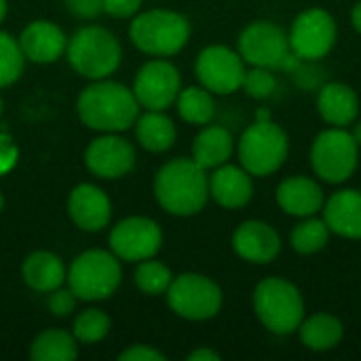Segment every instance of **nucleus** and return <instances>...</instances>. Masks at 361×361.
Wrapping results in <instances>:
<instances>
[{
  "mask_svg": "<svg viewBox=\"0 0 361 361\" xmlns=\"http://www.w3.org/2000/svg\"><path fill=\"white\" fill-rule=\"evenodd\" d=\"M154 197L171 216H195L209 199V176L195 159H173L159 169Z\"/></svg>",
  "mask_w": 361,
  "mask_h": 361,
  "instance_id": "f257e3e1",
  "label": "nucleus"
},
{
  "mask_svg": "<svg viewBox=\"0 0 361 361\" xmlns=\"http://www.w3.org/2000/svg\"><path fill=\"white\" fill-rule=\"evenodd\" d=\"M76 112L87 127L95 131L118 133L135 125L140 104L131 89H127L121 82L102 78L89 85L78 95Z\"/></svg>",
  "mask_w": 361,
  "mask_h": 361,
  "instance_id": "f03ea898",
  "label": "nucleus"
},
{
  "mask_svg": "<svg viewBox=\"0 0 361 361\" xmlns=\"http://www.w3.org/2000/svg\"><path fill=\"white\" fill-rule=\"evenodd\" d=\"M254 313L269 332L288 336L294 334L305 319V300L292 281L267 277L254 290Z\"/></svg>",
  "mask_w": 361,
  "mask_h": 361,
  "instance_id": "7ed1b4c3",
  "label": "nucleus"
},
{
  "mask_svg": "<svg viewBox=\"0 0 361 361\" xmlns=\"http://www.w3.org/2000/svg\"><path fill=\"white\" fill-rule=\"evenodd\" d=\"M131 42L157 57L180 53L190 38V23L184 15L167 8H154L137 15L129 25Z\"/></svg>",
  "mask_w": 361,
  "mask_h": 361,
  "instance_id": "20e7f679",
  "label": "nucleus"
},
{
  "mask_svg": "<svg viewBox=\"0 0 361 361\" xmlns=\"http://www.w3.org/2000/svg\"><path fill=\"white\" fill-rule=\"evenodd\" d=\"M68 61L85 78H108L121 63V44L116 36L99 25L80 27L68 40Z\"/></svg>",
  "mask_w": 361,
  "mask_h": 361,
  "instance_id": "39448f33",
  "label": "nucleus"
},
{
  "mask_svg": "<svg viewBox=\"0 0 361 361\" xmlns=\"http://www.w3.org/2000/svg\"><path fill=\"white\" fill-rule=\"evenodd\" d=\"M237 152H239V163L247 173L267 178L275 173L288 159L290 152L288 133L271 118L256 121L243 131Z\"/></svg>",
  "mask_w": 361,
  "mask_h": 361,
  "instance_id": "423d86ee",
  "label": "nucleus"
},
{
  "mask_svg": "<svg viewBox=\"0 0 361 361\" xmlns=\"http://www.w3.org/2000/svg\"><path fill=\"white\" fill-rule=\"evenodd\" d=\"M121 275L118 258L112 252L87 250L74 258L66 279L78 300H106L118 290Z\"/></svg>",
  "mask_w": 361,
  "mask_h": 361,
  "instance_id": "0eeeda50",
  "label": "nucleus"
},
{
  "mask_svg": "<svg viewBox=\"0 0 361 361\" xmlns=\"http://www.w3.org/2000/svg\"><path fill=\"white\" fill-rule=\"evenodd\" d=\"M360 159V144L347 127H330L322 131L311 146V167L313 171L330 184L347 182Z\"/></svg>",
  "mask_w": 361,
  "mask_h": 361,
  "instance_id": "6e6552de",
  "label": "nucleus"
},
{
  "mask_svg": "<svg viewBox=\"0 0 361 361\" xmlns=\"http://www.w3.org/2000/svg\"><path fill=\"white\" fill-rule=\"evenodd\" d=\"M167 294L169 309L188 322H205L220 313L222 290L205 275L182 273L171 279Z\"/></svg>",
  "mask_w": 361,
  "mask_h": 361,
  "instance_id": "1a4fd4ad",
  "label": "nucleus"
},
{
  "mask_svg": "<svg viewBox=\"0 0 361 361\" xmlns=\"http://www.w3.org/2000/svg\"><path fill=\"white\" fill-rule=\"evenodd\" d=\"M336 36H338L336 19L328 11L315 6L296 15L290 27L288 40L296 57L315 61V59L326 57L334 49Z\"/></svg>",
  "mask_w": 361,
  "mask_h": 361,
  "instance_id": "9d476101",
  "label": "nucleus"
},
{
  "mask_svg": "<svg viewBox=\"0 0 361 361\" xmlns=\"http://www.w3.org/2000/svg\"><path fill=\"white\" fill-rule=\"evenodd\" d=\"M239 55L250 66L288 68L292 49L288 34L273 21H254L239 34Z\"/></svg>",
  "mask_w": 361,
  "mask_h": 361,
  "instance_id": "9b49d317",
  "label": "nucleus"
},
{
  "mask_svg": "<svg viewBox=\"0 0 361 361\" xmlns=\"http://www.w3.org/2000/svg\"><path fill=\"white\" fill-rule=\"evenodd\" d=\"M195 74L207 91L228 95L241 89L245 61L239 51H233L224 44H212L199 53Z\"/></svg>",
  "mask_w": 361,
  "mask_h": 361,
  "instance_id": "f8f14e48",
  "label": "nucleus"
},
{
  "mask_svg": "<svg viewBox=\"0 0 361 361\" xmlns=\"http://www.w3.org/2000/svg\"><path fill=\"white\" fill-rule=\"evenodd\" d=\"M110 250L118 260L142 262L154 258L163 245L161 226L144 216H131L121 220L110 233Z\"/></svg>",
  "mask_w": 361,
  "mask_h": 361,
  "instance_id": "ddd939ff",
  "label": "nucleus"
},
{
  "mask_svg": "<svg viewBox=\"0 0 361 361\" xmlns=\"http://www.w3.org/2000/svg\"><path fill=\"white\" fill-rule=\"evenodd\" d=\"M182 89L180 72L167 59H152L140 68L133 80V95L137 104L146 110L169 108Z\"/></svg>",
  "mask_w": 361,
  "mask_h": 361,
  "instance_id": "4468645a",
  "label": "nucleus"
},
{
  "mask_svg": "<svg viewBox=\"0 0 361 361\" xmlns=\"http://www.w3.org/2000/svg\"><path fill=\"white\" fill-rule=\"evenodd\" d=\"M85 163L87 167L104 180H114L127 176L135 165V150L116 133H106L102 137H95L87 150H85Z\"/></svg>",
  "mask_w": 361,
  "mask_h": 361,
  "instance_id": "2eb2a0df",
  "label": "nucleus"
},
{
  "mask_svg": "<svg viewBox=\"0 0 361 361\" xmlns=\"http://www.w3.org/2000/svg\"><path fill=\"white\" fill-rule=\"evenodd\" d=\"M233 250L245 262L269 264L279 256L281 239L271 224L262 220H247L233 233Z\"/></svg>",
  "mask_w": 361,
  "mask_h": 361,
  "instance_id": "dca6fc26",
  "label": "nucleus"
},
{
  "mask_svg": "<svg viewBox=\"0 0 361 361\" xmlns=\"http://www.w3.org/2000/svg\"><path fill=\"white\" fill-rule=\"evenodd\" d=\"M68 214L72 222L87 233H97L108 226L112 205L108 195L95 184H78L68 199Z\"/></svg>",
  "mask_w": 361,
  "mask_h": 361,
  "instance_id": "f3484780",
  "label": "nucleus"
},
{
  "mask_svg": "<svg viewBox=\"0 0 361 361\" xmlns=\"http://www.w3.org/2000/svg\"><path fill=\"white\" fill-rule=\"evenodd\" d=\"M19 47L23 51V57L34 63H53L66 53L68 38L53 21L38 19L25 25L19 36Z\"/></svg>",
  "mask_w": 361,
  "mask_h": 361,
  "instance_id": "a211bd4d",
  "label": "nucleus"
},
{
  "mask_svg": "<svg viewBox=\"0 0 361 361\" xmlns=\"http://www.w3.org/2000/svg\"><path fill=\"white\" fill-rule=\"evenodd\" d=\"M209 197L224 209H241L254 197L252 173L237 165H220L209 176Z\"/></svg>",
  "mask_w": 361,
  "mask_h": 361,
  "instance_id": "6ab92c4d",
  "label": "nucleus"
},
{
  "mask_svg": "<svg viewBox=\"0 0 361 361\" xmlns=\"http://www.w3.org/2000/svg\"><path fill=\"white\" fill-rule=\"evenodd\" d=\"M277 205L288 214L296 218H309L324 209L326 197L322 186L307 178V176H292L286 178L275 192Z\"/></svg>",
  "mask_w": 361,
  "mask_h": 361,
  "instance_id": "aec40b11",
  "label": "nucleus"
},
{
  "mask_svg": "<svg viewBox=\"0 0 361 361\" xmlns=\"http://www.w3.org/2000/svg\"><path fill=\"white\" fill-rule=\"evenodd\" d=\"M322 212L330 233L345 239H361V190L347 188L334 192L326 199Z\"/></svg>",
  "mask_w": 361,
  "mask_h": 361,
  "instance_id": "412c9836",
  "label": "nucleus"
},
{
  "mask_svg": "<svg viewBox=\"0 0 361 361\" xmlns=\"http://www.w3.org/2000/svg\"><path fill=\"white\" fill-rule=\"evenodd\" d=\"M317 110L330 127H349L357 121L360 97L345 82H328L317 95Z\"/></svg>",
  "mask_w": 361,
  "mask_h": 361,
  "instance_id": "4be33fe9",
  "label": "nucleus"
},
{
  "mask_svg": "<svg viewBox=\"0 0 361 361\" xmlns=\"http://www.w3.org/2000/svg\"><path fill=\"white\" fill-rule=\"evenodd\" d=\"M233 150H235L233 135L228 129L220 125L203 127V131L192 142V159L205 171L228 163V159L233 157Z\"/></svg>",
  "mask_w": 361,
  "mask_h": 361,
  "instance_id": "5701e85b",
  "label": "nucleus"
},
{
  "mask_svg": "<svg viewBox=\"0 0 361 361\" xmlns=\"http://www.w3.org/2000/svg\"><path fill=\"white\" fill-rule=\"evenodd\" d=\"M23 281L34 292H53L66 281V267L59 256L51 252H32L23 260Z\"/></svg>",
  "mask_w": 361,
  "mask_h": 361,
  "instance_id": "b1692460",
  "label": "nucleus"
},
{
  "mask_svg": "<svg viewBox=\"0 0 361 361\" xmlns=\"http://www.w3.org/2000/svg\"><path fill=\"white\" fill-rule=\"evenodd\" d=\"M300 343L311 351H330L338 347L343 341L345 328L338 317L330 313H315L311 317H305L298 326Z\"/></svg>",
  "mask_w": 361,
  "mask_h": 361,
  "instance_id": "393cba45",
  "label": "nucleus"
},
{
  "mask_svg": "<svg viewBox=\"0 0 361 361\" xmlns=\"http://www.w3.org/2000/svg\"><path fill=\"white\" fill-rule=\"evenodd\" d=\"M135 135L142 148L150 152H165L176 144L178 131L173 121L163 110H148L135 121Z\"/></svg>",
  "mask_w": 361,
  "mask_h": 361,
  "instance_id": "a878e982",
  "label": "nucleus"
},
{
  "mask_svg": "<svg viewBox=\"0 0 361 361\" xmlns=\"http://www.w3.org/2000/svg\"><path fill=\"white\" fill-rule=\"evenodd\" d=\"M76 357V338L63 330H44L34 338L30 347V360L34 361H74Z\"/></svg>",
  "mask_w": 361,
  "mask_h": 361,
  "instance_id": "bb28decb",
  "label": "nucleus"
},
{
  "mask_svg": "<svg viewBox=\"0 0 361 361\" xmlns=\"http://www.w3.org/2000/svg\"><path fill=\"white\" fill-rule=\"evenodd\" d=\"M178 112L182 121L190 125H207L216 114V104L212 91L201 87H186L178 93Z\"/></svg>",
  "mask_w": 361,
  "mask_h": 361,
  "instance_id": "cd10ccee",
  "label": "nucleus"
},
{
  "mask_svg": "<svg viewBox=\"0 0 361 361\" xmlns=\"http://www.w3.org/2000/svg\"><path fill=\"white\" fill-rule=\"evenodd\" d=\"M330 239V228L326 224V220L322 218H305L300 224H296L290 233V245L294 252L309 256V254H317L326 247Z\"/></svg>",
  "mask_w": 361,
  "mask_h": 361,
  "instance_id": "c85d7f7f",
  "label": "nucleus"
},
{
  "mask_svg": "<svg viewBox=\"0 0 361 361\" xmlns=\"http://www.w3.org/2000/svg\"><path fill=\"white\" fill-rule=\"evenodd\" d=\"M108 332H110V317L99 309L80 311L74 319V326H72L74 338L82 345L99 343L108 336Z\"/></svg>",
  "mask_w": 361,
  "mask_h": 361,
  "instance_id": "c756f323",
  "label": "nucleus"
},
{
  "mask_svg": "<svg viewBox=\"0 0 361 361\" xmlns=\"http://www.w3.org/2000/svg\"><path fill=\"white\" fill-rule=\"evenodd\" d=\"M171 271L157 260H142L137 271H135V286L140 288V292L148 294V296H159L165 294L171 286Z\"/></svg>",
  "mask_w": 361,
  "mask_h": 361,
  "instance_id": "7c9ffc66",
  "label": "nucleus"
},
{
  "mask_svg": "<svg viewBox=\"0 0 361 361\" xmlns=\"http://www.w3.org/2000/svg\"><path fill=\"white\" fill-rule=\"evenodd\" d=\"M23 51L19 40L0 30V87L13 85L23 72Z\"/></svg>",
  "mask_w": 361,
  "mask_h": 361,
  "instance_id": "2f4dec72",
  "label": "nucleus"
},
{
  "mask_svg": "<svg viewBox=\"0 0 361 361\" xmlns=\"http://www.w3.org/2000/svg\"><path fill=\"white\" fill-rule=\"evenodd\" d=\"M241 89L254 99H267L277 89V78L273 76V72L269 68L252 66V70H245V74H243Z\"/></svg>",
  "mask_w": 361,
  "mask_h": 361,
  "instance_id": "473e14b6",
  "label": "nucleus"
},
{
  "mask_svg": "<svg viewBox=\"0 0 361 361\" xmlns=\"http://www.w3.org/2000/svg\"><path fill=\"white\" fill-rule=\"evenodd\" d=\"M51 296H49V300H47V307H49V311L55 315V317H68L72 311H74V307H76V296H74V292L68 288V290H53V292H49Z\"/></svg>",
  "mask_w": 361,
  "mask_h": 361,
  "instance_id": "72a5a7b5",
  "label": "nucleus"
},
{
  "mask_svg": "<svg viewBox=\"0 0 361 361\" xmlns=\"http://www.w3.org/2000/svg\"><path fill=\"white\" fill-rule=\"evenodd\" d=\"M17 159H19L17 144L13 142L11 135L0 133V176L8 173L17 165Z\"/></svg>",
  "mask_w": 361,
  "mask_h": 361,
  "instance_id": "f704fd0d",
  "label": "nucleus"
},
{
  "mask_svg": "<svg viewBox=\"0 0 361 361\" xmlns=\"http://www.w3.org/2000/svg\"><path fill=\"white\" fill-rule=\"evenodd\" d=\"M121 361H165V355L148 345H133L129 349H125L121 355Z\"/></svg>",
  "mask_w": 361,
  "mask_h": 361,
  "instance_id": "c9c22d12",
  "label": "nucleus"
},
{
  "mask_svg": "<svg viewBox=\"0 0 361 361\" xmlns=\"http://www.w3.org/2000/svg\"><path fill=\"white\" fill-rule=\"evenodd\" d=\"M102 6L112 17H131L140 11L142 0H102Z\"/></svg>",
  "mask_w": 361,
  "mask_h": 361,
  "instance_id": "e433bc0d",
  "label": "nucleus"
},
{
  "mask_svg": "<svg viewBox=\"0 0 361 361\" xmlns=\"http://www.w3.org/2000/svg\"><path fill=\"white\" fill-rule=\"evenodd\" d=\"M68 8L76 13L78 17H95L99 11H104L102 0H66Z\"/></svg>",
  "mask_w": 361,
  "mask_h": 361,
  "instance_id": "4c0bfd02",
  "label": "nucleus"
},
{
  "mask_svg": "<svg viewBox=\"0 0 361 361\" xmlns=\"http://www.w3.org/2000/svg\"><path fill=\"white\" fill-rule=\"evenodd\" d=\"M188 361H220V355L212 349H197L188 355Z\"/></svg>",
  "mask_w": 361,
  "mask_h": 361,
  "instance_id": "58836bf2",
  "label": "nucleus"
},
{
  "mask_svg": "<svg viewBox=\"0 0 361 361\" xmlns=\"http://www.w3.org/2000/svg\"><path fill=\"white\" fill-rule=\"evenodd\" d=\"M351 23H353V27L361 34V0L353 6V11H351Z\"/></svg>",
  "mask_w": 361,
  "mask_h": 361,
  "instance_id": "ea45409f",
  "label": "nucleus"
},
{
  "mask_svg": "<svg viewBox=\"0 0 361 361\" xmlns=\"http://www.w3.org/2000/svg\"><path fill=\"white\" fill-rule=\"evenodd\" d=\"M351 133H353L355 142L361 146V118L360 121H355V127H353V131H351Z\"/></svg>",
  "mask_w": 361,
  "mask_h": 361,
  "instance_id": "a19ab883",
  "label": "nucleus"
},
{
  "mask_svg": "<svg viewBox=\"0 0 361 361\" xmlns=\"http://www.w3.org/2000/svg\"><path fill=\"white\" fill-rule=\"evenodd\" d=\"M4 15H6V0H0V21L4 19Z\"/></svg>",
  "mask_w": 361,
  "mask_h": 361,
  "instance_id": "79ce46f5",
  "label": "nucleus"
},
{
  "mask_svg": "<svg viewBox=\"0 0 361 361\" xmlns=\"http://www.w3.org/2000/svg\"><path fill=\"white\" fill-rule=\"evenodd\" d=\"M2 205H4V199H2V192H0V212H2Z\"/></svg>",
  "mask_w": 361,
  "mask_h": 361,
  "instance_id": "37998d69",
  "label": "nucleus"
},
{
  "mask_svg": "<svg viewBox=\"0 0 361 361\" xmlns=\"http://www.w3.org/2000/svg\"><path fill=\"white\" fill-rule=\"evenodd\" d=\"M0 114H2V97H0Z\"/></svg>",
  "mask_w": 361,
  "mask_h": 361,
  "instance_id": "c03bdc74",
  "label": "nucleus"
}]
</instances>
